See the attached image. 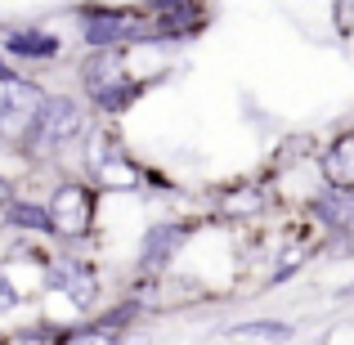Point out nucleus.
Listing matches in <instances>:
<instances>
[{"label": "nucleus", "instance_id": "1", "mask_svg": "<svg viewBox=\"0 0 354 345\" xmlns=\"http://www.w3.org/2000/svg\"><path fill=\"white\" fill-rule=\"evenodd\" d=\"M81 126H86V117H81L77 99L41 95V104H36V113H32L23 135L32 139V148H41V153H59L63 144H72V139L81 135Z\"/></svg>", "mask_w": 354, "mask_h": 345}, {"label": "nucleus", "instance_id": "2", "mask_svg": "<svg viewBox=\"0 0 354 345\" xmlns=\"http://www.w3.org/2000/svg\"><path fill=\"white\" fill-rule=\"evenodd\" d=\"M81 81H86L90 99H95L104 113H121V108L139 95V86L126 81V59H121L117 50H95L90 54L86 68H81Z\"/></svg>", "mask_w": 354, "mask_h": 345}, {"label": "nucleus", "instance_id": "3", "mask_svg": "<svg viewBox=\"0 0 354 345\" xmlns=\"http://www.w3.org/2000/svg\"><path fill=\"white\" fill-rule=\"evenodd\" d=\"M45 211H50V220H54V233H63V238H86L90 220H95V189H90V184H77V180H63Z\"/></svg>", "mask_w": 354, "mask_h": 345}, {"label": "nucleus", "instance_id": "4", "mask_svg": "<svg viewBox=\"0 0 354 345\" xmlns=\"http://www.w3.org/2000/svg\"><path fill=\"white\" fill-rule=\"evenodd\" d=\"M36 104H41V90L27 77H18V72H5V77H0V135L27 130Z\"/></svg>", "mask_w": 354, "mask_h": 345}, {"label": "nucleus", "instance_id": "5", "mask_svg": "<svg viewBox=\"0 0 354 345\" xmlns=\"http://www.w3.org/2000/svg\"><path fill=\"white\" fill-rule=\"evenodd\" d=\"M81 23H86V41L95 45V50H113L121 41H135L139 27L130 14H117V9H86L81 14Z\"/></svg>", "mask_w": 354, "mask_h": 345}, {"label": "nucleus", "instance_id": "6", "mask_svg": "<svg viewBox=\"0 0 354 345\" xmlns=\"http://www.w3.org/2000/svg\"><path fill=\"white\" fill-rule=\"evenodd\" d=\"M189 242V225H153L139 242V269H162Z\"/></svg>", "mask_w": 354, "mask_h": 345}, {"label": "nucleus", "instance_id": "7", "mask_svg": "<svg viewBox=\"0 0 354 345\" xmlns=\"http://www.w3.org/2000/svg\"><path fill=\"white\" fill-rule=\"evenodd\" d=\"M54 287H63V292H68V301L86 310V305H95L99 278H95V269H90V265H77V260H63V265L54 269Z\"/></svg>", "mask_w": 354, "mask_h": 345}, {"label": "nucleus", "instance_id": "8", "mask_svg": "<svg viewBox=\"0 0 354 345\" xmlns=\"http://www.w3.org/2000/svg\"><path fill=\"white\" fill-rule=\"evenodd\" d=\"M314 216L323 220L328 229H337V233H346V229H354V189H323L319 198H314Z\"/></svg>", "mask_w": 354, "mask_h": 345}, {"label": "nucleus", "instance_id": "9", "mask_svg": "<svg viewBox=\"0 0 354 345\" xmlns=\"http://www.w3.org/2000/svg\"><path fill=\"white\" fill-rule=\"evenodd\" d=\"M323 180L332 189H354V135H341L323 153Z\"/></svg>", "mask_w": 354, "mask_h": 345}, {"label": "nucleus", "instance_id": "10", "mask_svg": "<svg viewBox=\"0 0 354 345\" xmlns=\"http://www.w3.org/2000/svg\"><path fill=\"white\" fill-rule=\"evenodd\" d=\"M5 50L9 54H27V59H54L59 54V36H50V32H9L5 36Z\"/></svg>", "mask_w": 354, "mask_h": 345}, {"label": "nucleus", "instance_id": "11", "mask_svg": "<svg viewBox=\"0 0 354 345\" xmlns=\"http://www.w3.org/2000/svg\"><path fill=\"white\" fill-rule=\"evenodd\" d=\"M9 225H18V229H36V233H54L50 211L36 207V202H9Z\"/></svg>", "mask_w": 354, "mask_h": 345}, {"label": "nucleus", "instance_id": "12", "mask_svg": "<svg viewBox=\"0 0 354 345\" xmlns=\"http://www.w3.org/2000/svg\"><path fill=\"white\" fill-rule=\"evenodd\" d=\"M238 337H260V341H287L292 337V328L278 319H260V323H242V328H234Z\"/></svg>", "mask_w": 354, "mask_h": 345}, {"label": "nucleus", "instance_id": "13", "mask_svg": "<svg viewBox=\"0 0 354 345\" xmlns=\"http://www.w3.org/2000/svg\"><path fill=\"white\" fill-rule=\"evenodd\" d=\"M59 345H117V332H108V328H77V332H68V337H59Z\"/></svg>", "mask_w": 354, "mask_h": 345}, {"label": "nucleus", "instance_id": "14", "mask_svg": "<svg viewBox=\"0 0 354 345\" xmlns=\"http://www.w3.org/2000/svg\"><path fill=\"white\" fill-rule=\"evenodd\" d=\"M18 305H23V296H18V287L5 278V269H0V314H14Z\"/></svg>", "mask_w": 354, "mask_h": 345}, {"label": "nucleus", "instance_id": "15", "mask_svg": "<svg viewBox=\"0 0 354 345\" xmlns=\"http://www.w3.org/2000/svg\"><path fill=\"white\" fill-rule=\"evenodd\" d=\"M337 27L354 32V0H337Z\"/></svg>", "mask_w": 354, "mask_h": 345}, {"label": "nucleus", "instance_id": "16", "mask_svg": "<svg viewBox=\"0 0 354 345\" xmlns=\"http://www.w3.org/2000/svg\"><path fill=\"white\" fill-rule=\"evenodd\" d=\"M9 198H14V189H9V180L0 175V207H9Z\"/></svg>", "mask_w": 354, "mask_h": 345}, {"label": "nucleus", "instance_id": "17", "mask_svg": "<svg viewBox=\"0 0 354 345\" xmlns=\"http://www.w3.org/2000/svg\"><path fill=\"white\" fill-rule=\"evenodd\" d=\"M5 72H9V63H5V54H0V77H5Z\"/></svg>", "mask_w": 354, "mask_h": 345}]
</instances>
